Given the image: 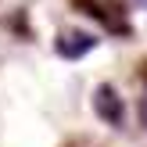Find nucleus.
<instances>
[{
  "mask_svg": "<svg viewBox=\"0 0 147 147\" xmlns=\"http://www.w3.org/2000/svg\"><path fill=\"white\" fill-rule=\"evenodd\" d=\"M136 119H140V126L147 129V86H144V97H140V104H136Z\"/></svg>",
  "mask_w": 147,
  "mask_h": 147,
  "instance_id": "7ed1b4c3",
  "label": "nucleus"
},
{
  "mask_svg": "<svg viewBox=\"0 0 147 147\" xmlns=\"http://www.w3.org/2000/svg\"><path fill=\"white\" fill-rule=\"evenodd\" d=\"M93 111H97V119L108 122V126H122V122H126V100H122V93L115 90L111 83H100L97 90H93Z\"/></svg>",
  "mask_w": 147,
  "mask_h": 147,
  "instance_id": "f257e3e1",
  "label": "nucleus"
},
{
  "mask_svg": "<svg viewBox=\"0 0 147 147\" xmlns=\"http://www.w3.org/2000/svg\"><path fill=\"white\" fill-rule=\"evenodd\" d=\"M136 4H140V7H147V0H136Z\"/></svg>",
  "mask_w": 147,
  "mask_h": 147,
  "instance_id": "20e7f679",
  "label": "nucleus"
},
{
  "mask_svg": "<svg viewBox=\"0 0 147 147\" xmlns=\"http://www.w3.org/2000/svg\"><path fill=\"white\" fill-rule=\"evenodd\" d=\"M57 54L68 57V61H76V57H86L93 47H97V36L86 32V29H65V32H57Z\"/></svg>",
  "mask_w": 147,
  "mask_h": 147,
  "instance_id": "f03ea898",
  "label": "nucleus"
}]
</instances>
